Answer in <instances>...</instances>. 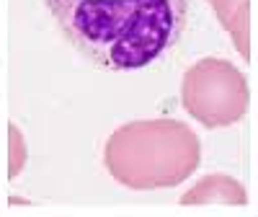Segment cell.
I'll return each instance as SVG.
<instances>
[{"label":"cell","mask_w":258,"mask_h":217,"mask_svg":"<svg viewBox=\"0 0 258 217\" xmlns=\"http://www.w3.org/2000/svg\"><path fill=\"white\" fill-rule=\"evenodd\" d=\"M64 39L111 73L142 70L176 47L188 0H44Z\"/></svg>","instance_id":"1"},{"label":"cell","mask_w":258,"mask_h":217,"mask_svg":"<svg viewBox=\"0 0 258 217\" xmlns=\"http://www.w3.org/2000/svg\"><path fill=\"white\" fill-rule=\"evenodd\" d=\"M199 163V140L181 122H135L106 142V166L129 189H165Z\"/></svg>","instance_id":"2"},{"label":"cell","mask_w":258,"mask_h":217,"mask_svg":"<svg viewBox=\"0 0 258 217\" xmlns=\"http://www.w3.org/2000/svg\"><path fill=\"white\" fill-rule=\"evenodd\" d=\"M183 106L207 127L235 124L248 106L245 80L225 60H202L183 78Z\"/></svg>","instance_id":"3"},{"label":"cell","mask_w":258,"mask_h":217,"mask_svg":"<svg viewBox=\"0 0 258 217\" xmlns=\"http://www.w3.org/2000/svg\"><path fill=\"white\" fill-rule=\"evenodd\" d=\"M181 202L183 204H207V202L245 204V191L230 176H209V179L199 181V186L194 191H188Z\"/></svg>","instance_id":"4"},{"label":"cell","mask_w":258,"mask_h":217,"mask_svg":"<svg viewBox=\"0 0 258 217\" xmlns=\"http://www.w3.org/2000/svg\"><path fill=\"white\" fill-rule=\"evenodd\" d=\"M209 3L232 34L240 55L248 57V0H209Z\"/></svg>","instance_id":"5"},{"label":"cell","mask_w":258,"mask_h":217,"mask_svg":"<svg viewBox=\"0 0 258 217\" xmlns=\"http://www.w3.org/2000/svg\"><path fill=\"white\" fill-rule=\"evenodd\" d=\"M11 137H13V163H11V173L16 176V173L21 171V163H24V145H21V135H18L16 127L11 129Z\"/></svg>","instance_id":"6"}]
</instances>
